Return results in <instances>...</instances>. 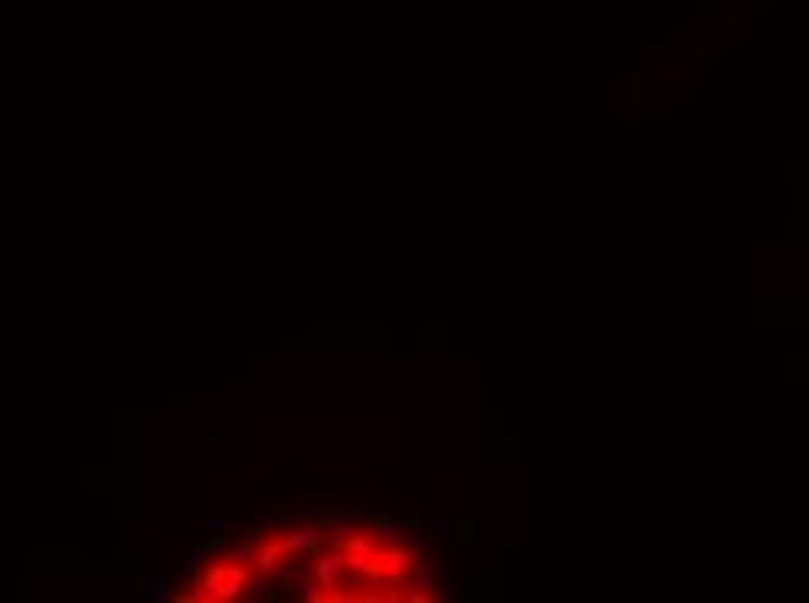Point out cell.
Instances as JSON below:
<instances>
[{"mask_svg": "<svg viewBox=\"0 0 809 603\" xmlns=\"http://www.w3.org/2000/svg\"><path fill=\"white\" fill-rule=\"evenodd\" d=\"M202 526L206 530H234V520L230 516H209V520H202Z\"/></svg>", "mask_w": 809, "mask_h": 603, "instance_id": "obj_2", "label": "cell"}, {"mask_svg": "<svg viewBox=\"0 0 809 603\" xmlns=\"http://www.w3.org/2000/svg\"><path fill=\"white\" fill-rule=\"evenodd\" d=\"M175 579H178V572H175V575H161V579H154V586H150V596H154V600H157V596H164V593H168V586H171Z\"/></svg>", "mask_w": 809, "mask_h": 603, "instance_id": "obj_3", "label": "cell"}, {"mask_svg": "<svg viewBox=\"0 0 809 603\" xmlns=\"http://www.w3.org/2000/svg\"><path fill=\"white\" fill-rule=\"evenodd\" d=\"M262 579H265V575H262L251 561L230 554V558H220L216 565H209V568L202 572V579H199V589H202V593H195V600H234V596H241L248 586H258Z\"/></svg>", "mask_w": 809, "mask_h": 603, "instance_id": "obj_1", "label": "cell"}]
</instances>
